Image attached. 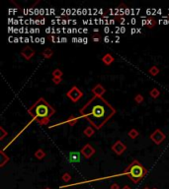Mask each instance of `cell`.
<instances>
[{
	"instance_id": "obj_1",
	"label": "cell",
	"mask_w": 169,
	"mask_h": 189,
	"mask_svg": "<svg viewBox=\"0 0 169 189\" xmlns=\"http://www.w3.org/2000/svg\"><path fill=\"white\" fill-rule=\"evenodd\" d=\"M116 113V109L103 98L93 97L80 108V114L91 123L96 130H99Z\"/></svg>"
},
{
	"instance_id": "obj_2",
	"label": "cell",
	"mask_w": 169,
	"mask_h": 189,
	"mask_svg": "<svg viewBox=\"0 0 169 189\" xmlns=\"http://www.w3.org/2000/svg\"><path fill=\"white\" fill-rule=\"evenodd\" d=\"M54 112L56 109L44 98H40L28 109V113L40 125H46L50 123L51 117L54 114Z\"/></svg>"
},
{
	"instance_id": "obj_3",
	"label": "cell",
	"mask_w": 169,
	"mask_h": 189,
	"mask_svg": "<svg viewBox=\"0 0 169 189\" xmlns=\"http://www.w3.org/2000/svg\"><path fill=\"white\" fill-rule=\"evenodd\" d=\"M146 173V169L137 160H132V164H130L124 172V174L128 175L134 183H139V180L142 179Z\"/></svg>"
},
{
	"instance_id": "obj_4",
	"label": "cell",
	"mask_w": 169,
	"mask_h": 189,
	"mask_svg": "<svg viewBox=\"0 0 169 189\" xmlns=\"http://www.w3.org/2000/svg\"><path fill=\"white\" fill-rule=\"evenodd\" d=\"M83 96H84L83 92L76 86H72L71 89L66 93V97L68 98L72 103H77L79 100L82 99Z\"/></svg>"
},
{
	"instance_id": "obj_5",
	"label": "cell",
	"mask_w": 169,
	"mask_h": 189,
	"mask_svg": "<svg viewBox=\"0 0 169 189\" xmlns=\"http://www.w3.org/2000/svg\"><path fill=\"white\" fill-rule=\"evenodd\" d=\"M149 138H150V140H151V141L154 144L160 145L165 140L166 135H165L164 133H163L162 131L160 130V129H155V130L153 131L151 134H150Z\"/></svg>"
},
{
	"instance_id": "obj_6",
	"label": "cell",
	"mask_w": 169,
	"mask_h": 189,
	"mask_svg": "<svg viewBox=\"0 0 169 189\" xmlns=\"http://www.w3.org/2000/svg\"><path fill=\"white\" fill-rule=\"evenodd\" d=\"M112 150H113V152L118 155V156H121V155H123L125 151L127 150V146L122 141L118 140V141H116L115 143L113 144Z\"/></svg>"
},
{
	"instance_id": "obj_7",
	"label": "cell",
	"mask_w": 169,
	"mask_h": 189,
	"mask_svg": "<svg viewBox=\"0 0 169 189\" xmlns=\"http://www.w3.org/2000/svg\"><path fill=\"white\" fill-rule=\"evenodd\" d=\"M95 152H96V150L93 148L90 144L84 145L81 148V150H80V153H81V155L85 158V159H89V158H91L95 154Z\"/></svg>"
},
{
	"instance_id": "obj_8",
	"label": "cell",
	"mask_w": 169,
	"mask_h": 189,
	"mask_svg": "<svg viewBox=\"0 0 169 189\" xmlns=\"http://www.w3.org/2000/svg\"><path fill=\"white\" fill-rule=\"evenodd\" d=\"M36 51L34 48H32L31 46H25V47L22 48V50H21V55H22V57L26 59V60H30L31 58L34 57V55H35Z\"/></svg>"
},
{
	"instance_id": "obj_9",
	"label": "cell",
	"mask_w": 169,
	"mask_h": 189,
	"mask_svg": "<svg viewBox=\"0 0 169 189\" xmlns=\"http://www.w3.org/2000/svg\"><path fill=\"white\" fill-rule=\"evenodd\" d=\"M91 92H92V94L94 95V97L103 98V95L106 93V89H105V87H103L101 84H97L96 86L92 88Z\"/></svg>"
},
{
	"instance_id": "obj_10",
	"label": "cell",
	"mask_w": 169,
	"mask_h": 189,
	"mask_svg": "<svg viewBox=\"0 0 169 189\" xmlns=\"http://www.w3.org/2000/svg\"><path fill=\"white\" fill-rule=\"evenodd\" d=\"M67 159H68L69 162H79L81 160V153L77 151L70 152Z\"/></svg>"
},
{
	"instance_id": "obj_11",
	"label": "cell",
	"mask_w": 169,
	"mask_h": 189,
	"mask_svg": "<svg viewBox=\"0 0 169 189\" xmlns=\"http://www.w3.org/2000/svg\"><path fill=\"white\" fill-rule=\"evenodd\" d=\"M102 62L104 64H105L106 66H110L112 63H113L114 61H115V58H114V56L112 55L111 53H106L105 55L102 57Z\"/></svg>"
},
{
	"instance_id": "obj_12",
	"label": "cell",
	"mask_w": 169,
	"mask_h": 189,
	"mask_svg": "<svg viewBox=\"0 0 169 189\" xmlns=\"http://www.w3.org/2000/svg\"><path fill=\"white\" fill-rule=\"evenodd\" d=\"M144 23V25L146 26L147 29H149V30L153 29V28H154L157 24V22H156V20L154 19V17H147V19L145 20Z\"/></svg>"
},
{
	"instance_id": "obj_13",
	"label": "cell",
	"mask_w": 169,
	"mask_h": 189,
	"mask_svg": "<svg viewBox=\"0 0 169 189\" xmlns=\"http://www.w3.org/2000/svg\"><path fill=\"white\" fill-rule=\"evenodd\" d=\"M53 55H54V51H53L51 48L46 47L43 51H42V56H43L44 58H46V59L51 58V57H53Z\"/></svg>"
},
{
	"instance_id": "obj_14",
	"label": "cell",
	"mask_w": 169,
	"mask_h": 189,
	"mask_svg": "<svg viewBox=\"0 0 169 189\" xmlns=\"http://www.w3.org/2000/svg\"><path fill=\"white\" fill-rule=\"evenodd\" d=\"M95 130H96V129L94 127H92V126H88V127H86L84 129L83 134H84L87 138H90V137H92L95 134Z\"/></svg>"
},
{
	"instance_id": "obj_15",
	"label": "cell",
	"mask_w": 169,
	"mask_h": 189,
	"mask_svg": "<svg viewBox=\"0 0 169 189\" xmlns=\"http://www.w3.org/2000/svg\"><path fill=\"white\" fill-rule=\"evenodd\" d=\"M78 120H79V117H77V116H74V115H71V116H69L68 119H67L66 121H64L63 123L68 124V125H70V126H74L75 124L78 122Z\"/></svg>"
},
{
	"instance_id": "obj_16",
	"label": "cell",
	"mask_w": 169,
	"mask_h": 189,
	"mask_svg": "<svg viewBox=\"0 0 169 189\" xmlns=\"http://www.w3.org/2000/svg\"><path fill=\"white\" fill-rule=\"evenodd\" d=\"M46 157V152L43 149H38L35 152V158H37L38 160H43Z\"/></svg>"
},
{
	"instance_id": "obj_17",
	"label": "cell",
	"mask_w": 169,
	"mask_h": 189,
	"mask_svg": "<svg viewBox=\"0 0 169 189\" xmlns=\"http://www.w3.org/2000/svg\"><path fill=\"white\" fill-rule=\"evenodd\" d=\"M149 95L152 99H157V98L160 96V91L156 89V88H153V89L149 91Z\"/></svg>"
},
{
	"instance_id": "obj_18",
	"label": "cell",
	"mask_w": 169,
	"mask_h": 189,
	"mask_svg": "<svg viewBox=\"0 0 169 189\" xmlns=\"http://www.w3.org/2000/svg\"><path fill=\"white\" fill-rule=\"evenodd\" d=\"M159 72H160V70H159V68H158L156 65L151 66L149 68V73L151 75V76H156V75L159 74Z\"/></svg>"
},
{
	"instance_id": "obj_19",
	"label": "cell",
	"mask_w": 169,
	"mask_h": 189,
	"mask_svg": "<svg viewBox=\"0 0 169 189\" xmlns=\"http://www.w3.org/2000/svg\"><path fill=\"white\" fill-rule=\"evenodd\" d=\"M128 135H129L130 138H132V139H136V138H137V137H139V132L137 131V129L132 128V129H131V130L129 131Z\"/></svg>"
},
{
	"instance_id": "obj_20",
	"label": "cell",
	"mask_w": 169,
	"mask_h": 189,
	"mask_svg": "<svg viewBox=\"0 0 169 189\" xmlns=\"http://www.w3.org/2000/svg\"><path fill=\"white\" fill-rule=\"evenodd\" d=\"M91 38L94 43H99L102 40V36L100 35L99 33H93L92 36H91Z\"/></svg>"
},
{
	"instance_id": "obj_21",
	"label": "cell",
	"mask_w": 169,
	"mask_h": 189,
	"mask_svg": "<svg viewBox=\"0 0 169 189\" xmlns=\"http://www.w3.org/2000/svg\"><path fill=\"white\" fill-rule=\"evenodd\" d=\"M51 74H53V78H61L62 75H63L62 71H61V69H58V68L54 69Z\"/></svg>"
},
{
	"instance_id": "obj_22",
	"label": "cell",
	"mask_w": 169,
	"mask_h": 189,
	"mask_svg": "<svg viewBox=\"0 0 169 189\" xmlns=\"http://www.w3.org/2000/svg\"><path fill=\"white\" fill-rule=\"evenodd\" d=\"M0 155H1V162H0V164H1V167H3V165H5V162L9 160V158H8V156H6V155L4 154L3 151H1Z\"/></svg>"
},
{
	"instance_id": "obj_23",
	"label": "cell",
	"mask_w": 169,
	"mask_h": 189,
	"mask_svg": "<svg viewBox=\"0 0 169 189\" xmlns=\"http://www.w3.org/2000/svg\"><path fill=\"white\" fill-rule=\"evenodd\" d=\"M144 96L140 95V94H137L136 97H134V102H136L137 105H140L142 103H144Z\"/></svg>"
},
{
	"instance_id": "obj_24",
	"label": "cell",
	"mask_w": 169,
	"mask_h": 189,
	"mask_svg": "<svg viewBox=\"0 0 169 189\" xmlns=\"http://www.w3.org/2000/svg\"><path fill=\"white\" fill-rule=\"evenodd\" d=\"M0 132H1V134H0V140H3L4 139V137L7 135V132L5 131V129L2 127H0Z\"/></svg>"
},
{
	"instance_id": "obj_25",
	"label": "cell",
	"mask_w": 169,
	"mask_h": 189,
	"mask_svg": "<svg viewBox=\"0 0 169 189\" xmlns=\"http://www.w3.org/2000/svg\"><path fill=\"white\" fill-rule=\"evenodd\" d=\"M70 178H71V176H70V174L68 172L64 173V174L62 175V179H63V181H69Z\"/></svg>"
},
{
	"instance_id": "obj_26",
	"label": "cell",
	"mask_w": 169,
	"mask_h": 189,
	"mask_svg": "<svg viewBox=\"0 0 169 189\" xmlns=\"http://www.w3.org/2000/svg\"><path fill=\"white\" fill-rule=\"evenodd\" d=\"M61 81H62V79H61V78H53V82H54V84H56V85L61 84Z\"/></svg>"
},
{
	"instance_id": "obj_27",
	"label": "cell",
	"mask_w": 169,
	"mask_h": 189,
	"mask_svg": "<svg viewBox=\"0 0 169 189\" xmlns=\"http://www.w3.org/2000/svg\"><path fill=\"white\" fill-rule=\"evenodd\" d=\"M49 40H50L51 43H56V38L54 36H49Z\"/></svg>"
},
{
	"instance_id": "obj_28",
	"label": "cell",
	"mask_w": 169,
	"mask_h": 189,
	"mask_svg": "<svg viewBox=\"0 0 169 189\" xmlns=\"http://www.w3.org/2000/svg\"><path fill=\"white\" fill-rule=\"evenodd\" d=\"M111 189H120V187H119V185H118V184H116V183H114V184H112V185H111Z\"/></svg>"
},
{
	"instance_id": "obj_29",
	"label": "cell",
	"mask_w": 169,
	"mask_h": 189,
	"mask_svg": "<svg viewBox=\"0 0 169 189\" xmlns=\"http://www.w3.org/2000/svg\"><path fill=\"white\" fill-rule=\"evenodd\" d=\"M123 189H131V188H130V186H125Z\"/></svg>"
},
{
	"instance_id": "obj_30",
	"label": "cell",
	"mask_w": 169,
	"mask_h": 189,
	"mask_svg": "<svg viewBox=\"0 0 169 189\" xmlns=\"http://www.w3.org/2000/svg\"><path fill=\"white\" fill-rule=\"evenodd\" d=\"M105 41H106V43H108V41H109V38H105Z\"/></svg>"
},
{
	"instance_id": "obj_31",
	"label": "cell",
	"mask_w": 169,
	"mask_h": 189,
	"mask_svg": "<svg viewBox=\"0 0 169 189\" xmlns=\"http://www.w3.org/2000/svg\"><path fill=\"white\" fill-rule=\"evenodd\" d=\"M144 189H149V187H144Z\"/></svg>"
},
{
	"instance_id": "obj_32",
	"label": "cell",
	"mask_w": 169,
	"mask_h": 189,
	"mask_svg": "<svg viewBox=\"0 0 169 189\" xmlns=\"http://www.w3.org/2000/svg\"><path fill=\"white\" fill-rule=\"evenodd\" d=\"M46 189H51V188H46Z\"/></svg>"
},
{
	"instance_id": "obj_33",
	"label": "cell",
	"mask_w": 169,
	"mask_h": 189,
	"mask_svg": "<svg viewBox=\"0 0 169 189\" xmlns=\"http://www.w3.org/2000/svg\"><path fill=\"white\" fill-rule=\"evenodd\" d=\"M153 189H156V188H153Z\"/></svg>"
}]
</instances>
